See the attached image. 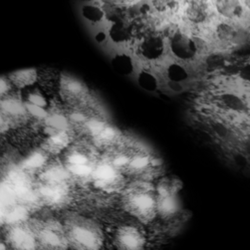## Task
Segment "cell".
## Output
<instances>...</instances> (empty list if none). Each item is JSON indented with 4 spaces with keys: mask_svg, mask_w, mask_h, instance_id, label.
<instances>
[{
    "mask_svg": "<svg viewBox=\"0 0 250 250\" xmlns=\"http://www.w3.org/2000/svg\"><path fill=\"white\" fill-rule=\"evenodd\" d=\"M214 39L224 48H232L241 45L246 37L243 30L232 21H222L214 28Z\"/></svg>",
    "mask_w": 250,
    "mask_h": 250,
    "instance_id": "9",
    "label": "cell"
},
{
    "mask_svg": "<svg viewBox=\"0 0 250 250\" xmlns=\"http://www.w3.org/2000/svg\"><path fill=\"white\" fill-rule=\"evenodd\" d=\"M211 9L205 0H189L185 8V17L193 26H203L211 18Z\"/></svg>",
    "mask_w": 250,
    "mask_h": 250,
    "instance_id": "11",
    "label": "cell"
},
{
    "mask_svg": "<svg viewBox=\"0 0 250 250\" xmlns=\"http://www.w3.org/2000/svg\"><path fill=\"white\" fill-rule=\"evenodd\" d=\"M63 226L68 245L74 248L98 249L104 243V233L93 219L69 213L64 218Z\"/></svg>",
    "mask_w": 250,
    "mask_h": 250,
    "instance_id": "3",
    "label": "cell"
},
{
    "mask_svg": "<svg viewBox=\"0 0 250 250\" xmlns=\"http://www.w3.org/2000/svg\"><path fill=\"white\" fill-rule=\"evenodd\" d=\"M219 102L220 104L229 109L232 110H241L243 109V103L240 101V100L232 95H224L219 98Z\"/></svg>",
    "mask_w": 250,
    "mask_h": 250,
    "instance_id": "19",
    "label": "cell"
},
{
    "mask_svg": "<svg viewBox=\"0 0 250 250\" xmlns=\"http://www.w3.org/2000/svg\"><path fill=\"white\" fill-rule=\"evenodd\" d=\"M5 243L16 249H35L38 241L33 227L28 219L9 222L3 230Z\"/></svg>",
    "mask_w": 250,
    "mask_h": 250,
    "instance_id": "6",
    "label": "cell"
},
{
    "mask_svg": "<svg viewBox=\"0 0 250 250\" xmlns=\"http://www.w3.org/2000/svg\"><path fill=\"white\" fill-rule=\"evenodd\" d=\"M61 162L74 181H90L100 157L99 148L89 139L77 138L61 154Z\"/></svg>",
    "mask_w": 250,
    "mask_h": 250,
    "instance_id": "2",
    "label": "cell"
},
{
    "mask_svg": "<svg viewBox=\"0 0 250 250\" xmlns=\"http://www.w3.org/2000/svg\"><path fill=\"white\" fill-rule=\"evenodd\" d=\"M140 86L148 92H154L158 89V81L153 74L146 71L141 72L139 76Z\"/></svg>",
    "mask_w": 250,
    "mask_h": 250,
    "instance_id": "18",
    "label": "cell"
},
{
    "mask_svg": "<svg viewBox=\"0 0 250 250\" xmlns=\"http://www.w3.org/2000/svg\"><path fill=\"white\" fill-rule=\"evenodd\" d=\"M139 51L147 60H157L162 57L165 51L164 39L156 34L147 35L141 42Z\"/></svg>",
    "mask_w": 250,
    "mask_h": 250,
    "instance_id": "13",
    "label": "cell"
},
{
    "mask_svg": "<svg viewBox=\"0 0 250 250\" xmlns=\"http://www.w3.org/2000/svg\"><path fill=\"white\" fill-rule=\"evenodd\" d=\"M75 140V134L68 131H55L45 137L40 145V147L51 158L61 156V154Z\"/></svg>",
    "mask_w": 250,
    "mask_h": 250,
    "instance_id": "10",
    "label": "cell"
},
{
    "mask_svg": "<svg viewBox=\"0 0 250 250\" xmlns=\"http://www.w3.org/2000/svg\"><path fill=\"white\" fill-rule=\"evenodd\" d=\"M169 45L172 54L183 61H190L198 52L196 41L182 31H176L169 37Z\"/></svg>",
    "mask_w": 250,
    "mask_h": 250,
    "instance_id": "8",
    "label": "cell"
},
{
    "mask_svg": "<svg viewBox=\"0 0 250 250\" xmlns=\"http://www.w3.org/2000/svg\"><path fill=\"white\" fill-rule=\"evenodd\" d=\"M16 90L9 78H0V100L11 95Z\"/></svg>",
    "mask_w": 250,
    "mask_h": 250,
    "instance_id": "21",
    "label": "cell"
},
{
    "mask_svg": "<svg viewBox=\"0 0 250 250\" xmlns=\"http://www.w3.org/2000/svg\"><path fill=\"white\" fill-rule=\"evenodd\" d=\"M59 95L66 104V109L81 108L95 101L88 88L79 80L70 76H62Z\"/></svg>",
    "mask_w": 250,
    "mask_h": 250,
    "instance_id": "7",
    "label": "cell"
},
{
    "mask_svg": "<svg viewBox=\"0 0 250 250\" xmlns=\"http://www.w3.org/2000/svg\"><path fill=\"white\" fill-rule=\"evenodd\" d=\"M240 76L242 79L250 82V62L242 67L240 70Z\"/></svg>",
    "mask_w": 250,
    "mask_h": 250,
    "instance_id": "22",
    "label": "cell"
},
{
    "mask_svg": "<svg viewBox=\"0 0 250 250\" xmlns=\"http://www.w3.org/2000/svg\"><path fill=\"white\" fill-rule=\"evenodd\" d=\"M122 205L136 219L149 222L158 214V192L149 181L135 180L124 188Z\"/></svg>",
    "mask_w": 250,
    "mask_h": 250,
    "instance_id": "1",
    "label": "cell"
},
{
    "mask_svg": "<svg viewBox=\"0 0 250 250\" xmlns=\"http://www.w3.org/2000/svg\"><path fill=\"white\" fill-rule=\"evenodd\" d=\"M244 6L250 10V0H244Z\"/></svg>",
    "mask_w": 250,
    "mask_h": 250,
    "instance_id": "23",
    "label": "cell"
},
{
    "mask_svg": "<svg viewBox=\"0 0 250 250\" xmlns=\"http://www.w3.org/2000/svg\"><path fill=\"white\" fill-rule=\"evenodd\" d=\"M113 68L121 75H130L133 72V64L130 57L118 55L113 60Z\"/></svg>",
    "mask_w": 250,
    "mask_h": 250,
    "instance_id": "16",
    "label": "cell"
},
{
    "mask_svg": "<svg viewBox=\"0 0 250 250\" xmlns=\"http://www.w3.org/2000/svg\"><path fill=\"white\" fill-rule=\"evenodd\" d=\"M37 237L38 247L49 249H62L68 246L63 223L45 216L30 219Z\"/></svg>",
    "mask_w": 250,
    "mask_h": 250,
    "instance_id": "4",
    "label": "cell"
},
{
    "mask_svg": "<svg viewBox=\"0 0 250 250\" xmlns=\"http://www.w3.org/2000/svg\"><path fill=\"white\" fill-rule=\"evenodd\" d=\"M155 7L163 13H169L177 9L178 1L177 0H156Z\"/></svg>",
    "mask_w": 250,
    "mask_h": 250,
    "instance_id": "20",
    "label": "cell"
},
{
    "mask_svg": "<svg viewBox=\"0 0 250 250\" xmlns=\"http://www.w3.org/2000/svg\"><path fill=\"white\" fill-rule=\"evenodd\" d=\"M8 78L18 90L30 88L37 83V70L29 69L17 71L10 74Z\"/></svg>",
    "mask_w": 250,
    "mask_h": 250,
    "instance_id": "15",
    "label": "cell"
},
{
    "mask_svg": "<svg viewBox=\"0 0 250 250\" xmlns=\"http://www.w3.org/2000/svg\"><path fill=\"white\" fill-rule=\"evenodd\" d=\"M167 74L168 79L174 83H181L187 80L188 77V71L178 63H173L169 65L167 68Z\"/></svg>",
    "mask_w": 250,
    "mask_h": 250,
    "instance_id": "17",
    "label": "cell"
},
{
    "mask_svg": "<svg viewBox=\"0 0 250 250\" xmlns=\"http://www.w3.org/2000/svg\"><path fill=\"white\" fill-rule=\"evenodd\" d=\"M62 82V75L56 69L37 70V84L43 94L55 97L59 94Z\"/></svg>",
    "mask_w": 250,
    "mask_h": 250,
    "instance_id": "12",
    "label": "cell"
},
{
    "mask_svg": "<svg viewBox=\"0 0 250 250\" xmlns=\"http://www.w3.org/2000/svg\"><path fill=\"white\" fill-rule=\"evenodd\" d=\"M217 13L229 21L240 20L244 15V6L240 0H214Z\"/></svg>",
    "mask_w": 250,
    "mask_h": 250,
    "instance_id": "14",
    "label": "cell"
},
{
    "mask_svg": "<svg viewBox=\"0 0 250 250\" xmlns=\"http://www.w3.org/2000/svg\"><path fill=\"white\" fill-rule=\"evenodd\" d=\"M112 244L119 249H142L146 245V235L139 224L132 220H119L109 229Z\"/></svg>",
    "mask_w": 250,
    "mask_h": 250,
    "instance_id": "5",
    "label": "cell"
}]
</instances>
